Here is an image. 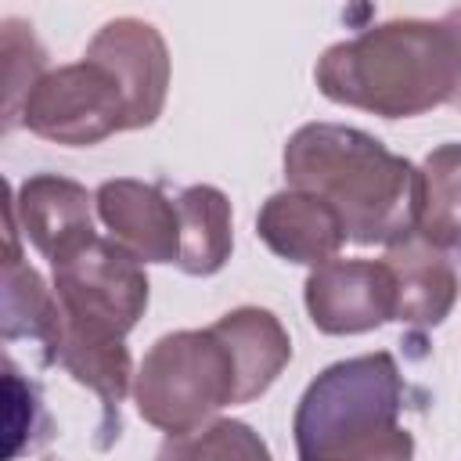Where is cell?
I'll list each match as a JSON object with an SVG mask.
<instances>
[{
	"label": "cell",
	"instance_id": "obj_1",
	"mask_svg": "<svg viewBox=\"0 0 461 461\" xmlns=\"http://www.w3.org/2000/svg\"><path fill=\"white\" fill-rule=\"evenodd\" d=\"M285 180L324 198L357 245L389 249L418 234L421 169L357 126H299L285 144Z\"/></svg>",
	"mask_w": 461,
	"mask_h": 461
},
{
	"label": "cell",
	"instance_id": "obj_2",
	"mask_svg": "<svg viewBox=\"0 0 461 461\" xmlns=\"http://www.w3.org/2000/svg\"><path fill=\"white\" fill-rule=\"evenodd\" d=\"M317 90L382 119H414L450 104L461 79L454 32L425 18H389L331 43L313 68Z\"/></svg>",
	"mask_w": 461,
	"mask_h": 461
},
{
	"label": "cell",
	"instance_id": "obj_3",
	"mask_svg": "<svg viewBox=\"0 0 461 461\" xmlns=\"http://www.w3.org/2000/svg\"><path fill=\"white\" fill-rule=\"evenodd\" d=\"M403 378L393 353H364L324 367L295 403L299 461H414L400 425Z\"/></svg>",
	"mask_w": 461,
	"mask_h": 461
},
{
	"label": "cell",
	"instance_id": "obj_4",
	"mask_svg": "<svg viewBox=\"0 0 461 461\" xmlns=\"http://www.w3.org/2000/svg\"><path fill=\"white\" fill-rule=\"evenodd\" d=\"M238 400L234 357L212 328H184L162 335L140 360L133 378L137 414L166 436H184L212 421Z\"/></svg>",
	"mask_w": 461,
	"mask_h": 461
},
{
	"label": "cell",
	"instance_id": "obj_5",
	"mask_svg": "<svg viewBox=\"0 0 461 461\" xmlns=\"http://www.w3.org/2000/svg\"><path fill=\"white\" fill-rule=\"evenodd\" d=\"M54 267V295L68 328L104 339H126L148 310L144 263L112 238H90Z\"/></svg>",
	"mask_w": 461,
	"mask_h": 461
},
{
	"label": "cell",
	"instance_id": "obj_6",
	"mask_svg": "<svg viewBox=\"0 0 461 461\" xmlns=\"http://www.w3.org/2000/svg\"><path fill=\"white\" fill-rule=\"evenodd\" d=\"M14 126H25L54 144L90 148L119 130H130V104L112 68L83 58L47 68L25 94Z\"/></svg>",
	"mask_w": 461,
	"mask_h": 461
},
{
	"label": "cell",
	"instance_id": "obj_7",
	"mask_svg": "<svg viewBox=\"0 0 461 461\" xmlns=\"http://www.w3.org/2000/svg\"><path fill=\"white\" fill-rule=\"evenodd\" d=\"M306 313L324 335H364L396 317V285L385 259H331L303 285Z\"/></svg>",
	"mask_w": 461,
	"mask_h": 461
},
{
	"label": "cell",
	"instance_id": "obj_8",
	"mask_svg": "<svg viewBox=\"0 0 461 461\" xmlns=\"http://www.w3.org/2000/svg\"><path fill=\"white\" fill-rule=\"evenodd\" d=\"M112 68L130 104V130L151 126L169 94V47L151 22L112 18L86 43V54Z\"/></svg>",
	"mask_w": 461,
	"mask_h": 461
},
{
	"label": "cell",
	"instance_id": "obj_9",
	"mask_svg": "<svg viewBox=\"0 0 461 461\" xmlns=\"http://www.w3.org/2000/svg\"><path fill=\"white\" fill-rule=\"evenodd\" d=\"M97 216L108 238L140 263H176L180 259V209L158 184L133 176L104 180L94 194Z\"/></svg>",
	"mask_w": 461,
	"mask_h": 461
},
{
	"label": "cell",
	"instance_id": "obj_10",
	"mask_svg": "<svg viewBox=\"0 0 461 461\" xmlns=\"http://www.w3.org/2000/svg\"><path fill=\"white\" fill-rule=\"evenodd\" d=\"M18 230L32 241L43 259H61L83 241L97 238L94 230V194L58 173H36L18 184L7 202Z\"/></svg>",
	"mask_w": 461,
	"mask_h": 461
},
{
	"label": "cell",
	"instance_id": "obj_11",
	"mask_svg": "<svg viewBox=\"0 0 461 461\" xmlns=\"http://www.w3.org/2000/svg\"><path fill=\"white\" fill-rule=\"evenodd\" d=\"M256 234L274 256L303 267H324L339 259V249L349 241L342 216L324 198L295 187H285L259 205Z\"/></svg>",
	"mask_w": 461,
	"mask_h": 461
},
{
	"label": "cell",
	"instance_id": "obj_12",
	"mask_svg": "<svg viewBox=\"0 0 461 461\" xmlns=\"http://www.w3.org/2000/svg\"><path fill=\"white\" fill-rule=\"evenodd\" d=\"M385 267L396 285V317L407 328H436L450 317L457 303L454 259L432 249L425 238L411 234L385 249Z\"/></svg>",
	"mask_w": 461,
	"mask_h": 461
},
{
	"label": "cell",
	"instance_id": "obj_13",
	"mask_svg": "<svg viewBox=\"0 0 461 461\" xmlns=\"http://www.w3.org/2000/svg\"><path fill=\"white\" fill-rule=\"evenodd\" d=\"M209 328L223 339V346L234 357V375H238L234 403H249V400L263 396L292 360V339H288L285 324L263 306L227 310Z\"/></svg>",
	"mask_w": 461,
	"mask_h": 461
},
{
	"label": "cell",
	"instance_id": "obj_14",
	"mask_svg": "<svg viewBox=\"0 0 461 461\" xmlns=\"http://www.w3.org/2000/svg\"><path fill=\"white\" fill-rule=\"evenodd\" d=\"M61 303L43 277L22 263L18 252V223L7 209V259H4V339H29L43 349V364H54V349L61 339Z\"/></svg>",
	"mask_w": 461,
	"mask_h": 461
},
{
	"label": "cell",
	"instance_id": "obj_15",
	"mask_svg": "<svg viewBox=\"0 0 461 461\" xmlns=\"http://www.w3.org/2000/svg\"><path fill=\"white\" fill-rule=\"evenodd\" d=\"M54 364L65 367L79 385L94 389L104 411L101 432L119 436V403L133 389V360L122 339H104V335H86L79 328H68L61 321V339L54 349Z\"/></svg>",
	"mask_w": 461,
	"mask_h": 461
},
{
	"label": "cell",
	"instance_id": "obj_16",
	"mask_svg": "<svg viewBox=\"0 0 461 461\" xmlns=\"http://www.w3.org/2000/svg\"><path fill=\"white\" fill-rule=\"evenodd\" d=\"M180 209V259L176 267L191 277H209L223 270L234 249L230 202L212 184H191L176 194Z\"/></svg>",
	"mask_w": 461,
	"mask_h": 461
},
{
	"label": "cell",
	"instance_id": "obj_17",
	"mask_svg": "<svg viewBox=\"0 0 461 461\" xmlns=\"http://www.w3.org/2000/svg\"><path fill=\"white\" fill-rule=\"evenodd\" d=\"M418 238L450 259H461V144H439L421 162Z\"/></svg>",
	"mask_w": 461,
	"mask_h": 461
},
{
	"label": "cell",
	"instance_id": "obj_18",
	"mask_svg": "<svg viewBox=\"0 0 461 461\" xmlns=\"http://www.w3.org/2000/svg\"><path fill=\"white\" fill-rule=\"evenodd\" d=\"M155 461H274V457L267 439L252 425L238 418H212L194 432L166 436Z\"/></svg>",
	"mask_w": 461,
	"mask_h": 461
},
{
	"label": "cell",
	"instance_id": "obj_19",
	"mask_svg": "<svg viewBox=\"0 0 461 461\" xmlns=\"http://www.w3.org/2000/svg\"><path fill=\"white\" fill-rule=\"evenodd\" d=\"M4 58H7V130L18 119V108L25 94L36 86V79L47 72V54L36 43L32 29L7 18L4 22Z\"/></svg>",
	"mask_w": 461,
	"mask_h": 461
},
{
	"label": "cell",
	"instance_id": "obj_20",
	"mask_svg": "<svg viewBox=\"0 0 461 461\" xmlns=\"http://www.w3.org/2000/svg\"><path fill=\"white\" fill-rule=\"evenodd\" d=\"M50 436V421L43 414V403L36 396V385L18 375V367L7 360V461H14L22 450L40 447Z\"/></svg>",
	"mask_w": 461,
	"mask_h": 461
},
{
	"label": "cell",
	"instance_id": "obj_21",
	"mask_svg": "<svg viewBox=\"0 0 461 461\" xmlns=\"http://www.w3.org/2000/svg\"><path fill=\"white\" fill-rule=\"evenodd\" d=\"M443 25L454 32V40H457V54H461V7H450L447 14H443ZM450 104L461 112V79H457V90H454V97H450Z\"/></svg>",
	"mask_w": 461,
	"mask_h": 461
},
{
	"label": "cell",
	"instance_id": "obj_22",
	"mask_svg": "<svg viewBox=\"0 0 461 461\" xmlns=\"http://www.w3.org/2000/svg\"><path fill=\"white\" fill-rule=\"evenodd\" d=\"M47 461H58V457H47Z\"/></svg>",
	"mask_w": 461,
	"mask_h": 461
}]
</instances>
